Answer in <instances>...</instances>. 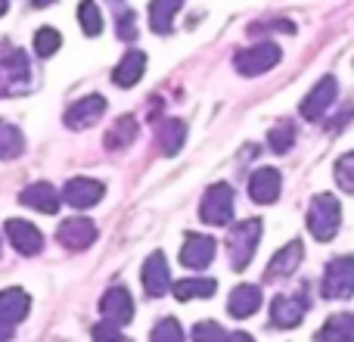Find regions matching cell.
I'll return each mask as SVG.
<instances>
[{
    "label": "cell",
    "instance_id": "cell-13",
    "mask_svg": "<svg viewBox=\"0 0 354 342\" xmlns=\"http://www.w3.org/2000/svg\"><path fill=\"white\" fill-rule=\"evenodd\" d=\"M6 237H10L12 249L19 252V255H37V252L44 249V237L41 231H37L35 224H28V221L22 218H10L6 221Z\"/></svg>",
    "mask_w": 354,
    "mask_h": 342
},
{
    "label": "cell",
    "instance_id": "cell-39",
    "mask_svg": "<svg viewBox=\"0 0 354 342\" xmlns=\"http://www.w3.org/2000/svg\"><path fill=\"white\" fill-rule=\"evenodd\" d=\"M6 10H10V0H0V16H3Z\"/></svg>",
    "mask_w": 354,
    "mask_h": 342
},
{
    "label": "cell",
    "instance_id": "cell-22",
    "mask_svg": "<svg viewBox=\"0 0 354 342\" xmlns=\"http://www.w3.org/2000/svg\"><path fill=\"white\" fill-rule=\"evenodd\" d=\"M137 141V118L134 116H122L112 122V128H106V150H112V153H118V150H128L131 143Z\"/></svg>",
    "mask_w": 354,
    "mask_h": 342
},
{
    "label": "cell",
    "instance_id": "cell-30",
    "mask_svg": "<svg viewBox=\"0 0 354 342\" xmlns=\"http://www.w3.org/2000/svg\"><path fill=\"white\" fill-rule=\"evenodd\" d=\"M59 47H62V35L56 28H50V25H44V28L35 35V53L44 56V60H50Z\"/></svg>",
    "mask_w": 354,
    "mask_h": 342
},
{
    "label": "cell",
    "instance_id": "cell-21",
    "mask_svg": "<svg viewBox=\"0 0 354 342\" xmlns=\"http://www.w3.org/2000/svg\"><path fill=\"white\" fill-rule=\"evenodd\" d=\"M28 308H31V299L25 289L10 287L0 293V321H6V324L16 327L19 321H25L28 318Z\"/></svg>",
    "mask_w": 354,
    "mask_h": 342
},
{
    "label": "cell",
    "instance_id": "cell-14",
    "mask_svg": "<svg viewBox=\"0 0 354 342\" xmlns=\"http://www.w3.org/2000/svg\"><path fill=\"white\" fill-rule=\"evenodd\" d=\"M59 243L66 246V249L72 252H81L87 249V246H93V240H97V224H93L91 218H68L59 224Z\"/></svg>",
    "mask_w": 354,
    "mask_h": 342
},
{
    "label": "cell",
    "instance_id": "cell-2",
    "mask_svg": "<svg viewBox=\"0 0 354 342\" xmlns=\"http://www.w3.org/2000/svg\"><path fill=\"white\" fill-rule=\"evenodd\" d=\"M339 224H342V206L333 193H317L311 199V208H308V231H311L314 240L320 243H330L339 233Z\"/></svg>",
    "mask_w": 354,
    "mask_h": 342
},
{
    "label": "cell",
    "instance_id": "cell-29",
    "mask_svg": "<svg viewBox=\"0 0 354 342\" xmlns=\"http://www.w3.org/2000/svg\"><path fill=\"white\" fill-rule=\"evenodd\" d=\"M268 143H270V150H274V153H289V150H292V143H295L292 122H277L274 128H270V134H268Z\"/></svg>",
    "mask_w": 354,
    "mask_h": 342
},
{
    "label": "cell",
    "instance_id": "cell-26",
    "mask_svg": "<svg viewBox=\"0 0 354 342\" xmlns=\"http://www.w3.org/2000/svg\"><path fill=\"white\" fill-rule=\"evenodd\" d=\"M156 137H159L162 153H165V156H174L177 150L183 147V141H187V125L177 122V118H168V122H162V125H159Z\"/></svg>",
    "mask_w": 354,
    "mask_h": 342
},
{
    "label": "cell",
    "instance_id": "cell-3",
    "mask_svg": "<svg viewBox=\"0 0 354 342\" xmlns=\"http://www.w3.org/2000/svg\"><path fill=\"white\" fill-rule=\"evenodd\" d=\"M31 91V62L22 50H10L0 60V97H22Z\"/></svg>",
    "mask_w": 354,
    "mask_h": 342
},
{
    "label": "cell",
    "instance_id": "cell-24",
    "mask_svg": "<svg viewBox=\"0 0 354 342\" xmlns=\"http://www.w3.org/2000/svg\"><path fill=\"white\" fill-rule=\"evenodd\" d=\"M317 342H354V314H333L320 327Z\"/></svg>",
    "mask_w": 354,
    "mask_h": 342
},
{
    "label": "cell",
    "instance_id": "cell-27",
    "mask_svg": "<svg viewBox=\"0 0 354 342\" xmlns=\"http://www.w3.org/2000/svg\"><path fill=\"white\" fill-rule=\"evenodd\" d=\"M25 150V137L16 125L0 118V159H19Z\"/></svg>",
    "mask_w": 354,
    "mask_h": 342
},
{
    "label": "cell",
    "instance_id": "cell-31",
    "mask_svg": "<svg viewBox=\"0 0 354 342\" xmlns=\"http://www.w3.org/2000/svg\"><path fill=\"white\" fill-rule=\"evenodd\" d=\"M149 342H187V339H183L180 324H177L174 318H165V321H159V324L153 327V333H149Z\"/></svg>",
    "mask_w": 354,
    "mask_h": 342
},
{
    "label": "cell",
    "instance_id": "cell-8",
    "mask_svg": "<svg viewBox=\"0 0 354 342\" xmlns=\"http://www.w3.org/2000/svg\"><path fill=\"white\" fill-rule=\"evenodd\" d=\"M103 112H106V97L91 93V97H84V100L68 106L62 122H66V128H72V131H84V128H93V125L103 118Z\"/></svg>",
    "mask_w": 354,
    "mask_h": 342
},
{
    "label": "cell",
    "instance_id": "cell-10",
    "mask_svg": "<svg viewBox=\"0 0 354 342\" xmlns=\"http://www.w3.org/2000/svg\"><path fill=\"white\" fill-rule=\"evenodd\" d=\"M143 289H147L149 299H162V296L171 289V271H168V262L162 252H153V255L143 262Z\"/></svg>",
    "mask_w": 354,
    "mask_h": 342
},
{
    "label": "cell",
    "instance_id": "cell-12",
    "mask_svg": "<svg viewBox=\"0 0 354 342\" xmlns=\"http://www.w3.org/2000/svg\"><path fill=\"white\" fill-rule=\"evenodd\" d=\"M106 187L93 177H72L62 190V202H68L72 208H93L100 199H103Z\"/></svg>",
    "mask_w": 354,
    "mask_h": 342
},
{
    "label": "cell",
    "instance_id": "cell-5",
    "mask_svg": "<svg viewBox=\"0 0 354 342\" xmlns=\"http://www.w3.org/2000/svg\"><path fill=\"white\" fill-rule=\"evenodd\" d=\"M320 293H324L326 299H351L354 296V255L333 258V262L326 264Z\"/></svg>",
    "mask_w": 354,
    "mask_h": 342
},
{
    "label": "cell",
    "instance_id": "cell-1",
    "mask_svg": "<svg viewBox=\"0 0 354 342\" xmlns=\"http://www.w3.org/2000/svg\"><path fill=\"white\" fill-rule=\"evenodd\" d=\"M258 243H261V221L249 218V221H239L227 231V258H230L233 271H245L255 255Z\"/></svg>",
    "mask_w": 354,
    "mask_h": 342
},
{
    "label": "cell",
    "instance_id": "cell-4",
    "mask_svg": "<svg viewBox=\"0 0 354 342\" xmlns=\"http://www.w3.org/2000/svg\"><path fill=\"white\" fill-rule=\"evenodd\" d=\"M199 218L212 227H227L233 221V190L227 183H212L202 196Z\"/></svg>",
    "mask_w": 354,
    "mask_h": 342
},
{
    "label": "cell",
    "instance_id": "cell-15",
    "mask_svg": "<svg viewBox=\"0 0 354 342\" xmlns=\"http://www.w3.org/2000/svg\"><path fill=\"white\" fill-rule=\"evenodd\" d=\"M301 255H305V246H301V240H292V243H286L274 258H270L268 271H264V280L277 283V280H286V277H292L295 268L301 264Z\"/></svg>",
    "mask_w": 354,
    "mask_h": 342
},
{
    "label": "cell",
    "instance_id": "cell-33",
    "mask_svg": "<svg viewBox=\"0 0 354 342\" xmlns=\"http://www.w3.org/2000/svg\"><path fill=\"white\" fill-rule=\"evenodd\" d=\"M224 339H227L224 327H218L214 321H199L193 327V342H224Z\"/></svg>",
    "mask_w": 354,
    "mask_h": 342
},
{
    "label": "cell",
    "instance_id": "cell-23",
    "mask_svg": "<svg viewBox=\"0 0 354 342\" xmlns=\"http://www.w3.org/2000/svg\"><path fill=\"white\" fill-rule=\"evenodd\" d=\"M214 289H218V283L212 277H187V280L174 283L171 293L177 302H189V299H208V296H214Z\"/></svg>",
    "mask_w": 354,
    "mask_h": 342
},
{
    "label": "cell",
    "instance_id": "cell-28",
    "mask_svg": "<svg viewBox=\"0 0 354 342\" xmlns=\"http://www.w3.org/2000/svg\"><path fill=\"white\" fill-rule=\"evenodd\" d=\"M78 25L84 28L87 37H97L103 31V12H100V6L93 0H81L78 3Z\"/></svg>",
    "mask_w": 354,
    "mask_h": 342
},
{
    "label": "cell",
    "instance_id": "cell-7",
    "mask_svg": "<svg viewBox=\"0 0 354 342\" xmlns=\"http://www.w3.org/2000/svg\"><path fill=\"white\" fill-rule=\"evenodd\" d=\"M336 93H339V84H336V78H333V75L320 78L317 84L305 93V100H301V106H299L301 118H305V122H317V118H324L326 109L336 103Z\"/></svg>",
    "mask_w": 354,
    "mask_h": 342
},
{
    "label": "cell",
    "instance_id": "cell-20",
    "mask_svg": "<svg viewBox=\"0 0 354 342\" xmlns=\"http://www.w3.org/2000/svg\"><path fill=\"white\" fill-rule=\"evenodd\" d=\"M143 72H147V53H143V50H128V53L118 60L115 72H112V81H115L118 87H134L137 81L143 78Z\"/></svg>",
    "mask_w": 354,
    "mask_h": 342
},
{
    "label": "cell",
    "instance_id": "cell-37",
    "mask_svg": "<svg viewBox=\"0 0 354 342\" xmlns=\"http://www.w3.org/2000/svg\"><path fill=\"white\" fill-rule=\"evenodd\" d=\"M224 342H255V339H252L249 333H233V336H227Z\"/></svg>",
    "mask_w": 354,
    "mask_h": 342
},
{
    "label": "cell",
    "instance_id": "cell-19",
    "mask_svg": "<svg viewBox=\"0 0 354 342\" xmlns=\"http://www.w3.org/2000/svg\"><path fill=\"white\" fill-rule=\"evenodd\" d=\"M258 308H261V287H255V283H239L230 293V299H227V312L239 321L252 318Z\"/></svg>",
    "mask_w": 354,
    "mask_h": 342
},
{
    "label": "cell",
    "instance_id": "cell-9",
    "mask_svg": "<svg viewBox=\"0 0 354 342\" xmlns=\"http://www.w3.org/2000/svg\"><path fill=\"white\" fill-rule=\"evenodd\" d=\"M308 314V299L305 296H277L270 302V324L277 330H292L301 324V318Z\"/></svg>",
    "mask_w": 354,
    "mask_h": 342
},
{
    "label": "cell",
    "instance_id": "cell-11",
    "mask_svg": "<svg viewBox=\"0 0 354 342\" xmlns=\"http://www.w3.org/2000/svg\"><path fill=\"white\" fill-rule=\"evenodd\" d=\"M214 249H218V243L208 233H187L183 249H180V264L183 268H196V271L208 268L214 262Z\"/></svg>",
    "mask_w": 354,
    "mask_h": 342
},
{
    "label": "cell",
    "instance_id": "cell-35",
    "mask_svg": "<svg viewBox=\"0 0 354 342\" xmlns=\"http://www.w3.org/2000/svg\"><path fill=\"white\" fill-rule=\"evenodd\" d=\"M118 37L122 41H134L137 37V22L131 10H118Z\"/></svg>",
    "mask_w": 354,
    "mask_h": 342
},
{
    "label": "cell",
    "instance_id": "cell-36",
    "mask_svg": "<svg viewBox=\"0 0 354 342\" xmlns=\"http://www.w3.org/2000/svg\"><path fill=\"white\" fill-rule=\"evenodd\" d=\"M0 342H12V324L0 321Z\"/></svg>",
    "mask_w": 354,
    "mask_h": 342
},
{
    "label": "cell",
    "instance_id": "cell-6",
    "mask_svg": "<svg viewBox=\"0 0 354 342\" xmlns=\"http://www.w3.org/2000/svg\"><path fill=\"white\" fill-rule=\"evenodd\" d=\"M280 62V47L277 44H255V47H245L233 56V69L245 78H255V75H264Z\"/></svg>",
    "mask_w": 354,
    "mask_h": 342
},
{
    "label": "cell",
    "instance_id": "cell-38",
    "mask_svg": "<svg viewBox=\"0 0 354 342\" xmlns=\"http://www.w3.org/2000/svg\"><path fill=\"white\" fill-rule=\"evenodd\" d=\"M50 3H56V0H31V6H35V10H44V6H50Z\"/></svg>",
    "mask_w": 354,
    "mask_h": 342
},
{
    "label": "cell",
    "instance_id": "cell-25",
    "mask_svg": "<svg viewBox=\"0 0 354 342\" xmlns=\"http://www.w3.org/2000/svg\"><path fill=\"white\" fill-rule=\"evenodd\" d=\"M180 6H183V0H153L149 3V28L156 35H168Z\"/></svg>",
    "mask_w": 354,
    "mask_h": 342
},
{
    "label": "cell",
    "instance_id": "cell-34",
    "mask_svg": "<svg viewBox=\"0 0 354 342\" xmlns=\"http://www.w3.org/2000/svg\"><path fill=\"white\" fill-rule=\"evenodd\" d=\"M93 342H124V336H122V330H118V324L103 321V324L93 327Z\"/></svg>",
    "mask_w": 354,
    "mask_h": 342
},
{
    "label": "cell",
    "instance_id": "cell-18",
    "mask_svg": "<svg viewBox=\"0 0 354 342\" xmlns=\"http://www.w3.org/2000/svg\"><path fill=\"white\" fill-rule=\"evenodd\" d=\"M280 190H283V181H280V171L277 168H258L249 181V196L255 202H261V206L277 202Z\"/></svg>",
    "mask_w": 354,
    "mask_h": 342
},
{
    "label": "cell",
    "instance_id": "cell-32",
    "mask_svg": "<svg viewBox=\"0 0 354 342\" xmlns=\"http://www.w3.org/2000/svg\"><path fill=\"white\" fill-rule=\"evenodd\" d=\"M336 183L345 190V193H351L354 196V153H345L342 159L336 162Z\"/></svg>",
    "mask_w": 354,
    "mask_h": 342
},
{
    "label": "cell",
    "instance_id": "cell-17",
    "mask_svg": "<svg viewBox=\"0 0 354 342\" xmlns=\"http://www.w3.org/2000/svg\"><path fill=\"white\" fill-rule=\"evenodd\" d=\"M100 312H103L106 321L122 327L134 318V299H131V293L124 287H112V289H106L103 299H100Z\"/></svg>",
    "mask_w": 354,
    "mask_h": 342
},
{
    "label": "cell",
    "instance_id": "cell-16",
    "mask_svg": "<svg viewBox=\"0 0 354 342\" xmlns=\"http://www.w3.org/2000/svg\"><path fill=\"white\" fill-rule=\"evenodd\" d=\"M19 202L22 206H28V208H35V212H41V215H56L59 212V190L53 187V183H47V181H37V183H28V187L19 193Z\"/></svg>",
    "mask_w": 354,
    "mask_h": 342
}]
</instances>
